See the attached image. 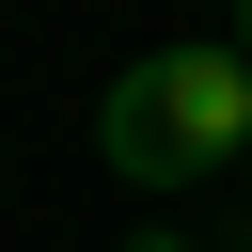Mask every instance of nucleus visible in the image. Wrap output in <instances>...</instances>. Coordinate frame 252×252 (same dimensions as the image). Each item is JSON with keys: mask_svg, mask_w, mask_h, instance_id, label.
<instances>
[{"mask_svg": "<svg viewBox=\"0 0 252 252\" xmlns=\"http://www.w3.org/2000/svg\"><path fill=\"white\" fill-rule=\"evenodd\" d=\"M158 94H173L189 173L205 158H252V47H158Z\"/></svg>", "mask_w": 252, "mask_h": 252, "instance_id": "obj_1", "label": "nucleus"}, {"mask_svg": "<svg viewBox=\"0 0 252 252\" xmlns=\"http://www.w3.org/2000/svg\"><path fill=\"white\" fill-rule=\"evenodd\" d=\"M220 252H252V220H236V236H220Z\"/></svg>", "mask_w": 252, "mask_h": 252, "instance_id": "obj_3", "label": "nucleus"}, {"mask_svg": "<svg viewBox=\"0 0 252 252\" xmlns=\"http://www.w3.org/2000/svg\"><path fill=\"white\" fill-rule=\"evenodd\" d=\"M236 47H252V0H236Z\"/></svg>", "mask_w": 252, "mask_h": 252, "instance_id": "obj_4", "label": "nucleus"}, {"mask_svg": "<svg viewBox=\"0 0 252 252\" xmlns=\"http://www.w3.org/2000/svg\"><path fill=\"white\" fill-rule=\"evenodd\" d=\"M94 158H110L126 189H173V173H189V142H173V94H158V63H126V79L94 94Z\"/></svg>", "mask_w": 252, "mask_h": 252, "instance_id": "obj_2", "label": "nucleus"}, {"mask_svg": "<svg viewBox=\"0 0 252 252\" xmlns=\"http://www.w3.org/2000/svg\"><path fill=\"white\" fill-rule=\"evenodd\" d=\"M142 252H189V236H142Z\"/></svg>", "mask_w": 252, "mask_h": 252, "instance_id": "obj_5", "label": "nucleus"}]
</instances>
